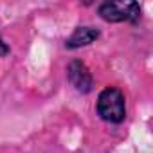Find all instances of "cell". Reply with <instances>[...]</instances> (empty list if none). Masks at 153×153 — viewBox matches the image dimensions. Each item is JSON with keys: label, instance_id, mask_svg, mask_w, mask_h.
I'll return each mask as SVG.
<instances>
[{"label": "cell", "instance_id": "1", "mask_svg": "<svg viewBox=\"0 0 153 153\" xmlns=\"http://www.w3.org/2000/svg\"><path fill=\"white\" fill-rule=\"evenodd\" d=\"M96 110H97V115L103 121H106V123H112V124L123 123L124 117H126V99H124V94L117 87H106L97 96Z\"/></svg>", "mask_w": 153, "mask_h": 153}, {"label": "cell", "instance_id": "2", "mask_svg": "<svg viewBox=\"0 0 153 153\" xmlns=\"http://www.w3.org/2000/svg\"><path fill=\"white\" fill-rule=\"evenodd\" d=\"M99 16L106 22H139L140 6L137 2H103L99 6Z\"/></svg>", "mask_w": 153, "mask_h": 153}, {"label": "cell", "instance_id": "3", "mask_svg": "<svg viewBox=\"0 0 153 153\" xmlns=\"http://www.w3.org/2000/svg\"><path fill=\"white\" fill-rule=\"evenodd\" d=\"M67 78L68 83L78 90L79 94H88L94 88V78L88 70V67L81 59H72L67 67Z\"/></svg>", "mask_w": 153, "mask_h": 153}, {"label": "cell", "instance_id": "4", "mask_svg": "<svg viewBox=\"0 0 153 153\" xmlns=\"http://www.w3.org/2000/svg\"><path fill=\"white\" fill-rule=\"evenodd\" d=\"M99 38V31L96 27L90 25H81V27H76L74 33L70 34V38L65 42L67 49H79V47H87L90 43H94Z\"/></svg>", "mask_w": 153, "mask_h": 153}, {"label": "cell", "instance_id": "5", "mask_svg": "<svg viewBox=\"0 0 153 153\" xmlns=\"http://www.w3.org/2000/svg\"><path fill=\"white\" fill-rule=\"evenodd\" d=\"M9 54V47H7V43L2 40V36H0V56H7Z\"/></svg>", "mask_w": 153, "mask_h": 153}]
</instances>
